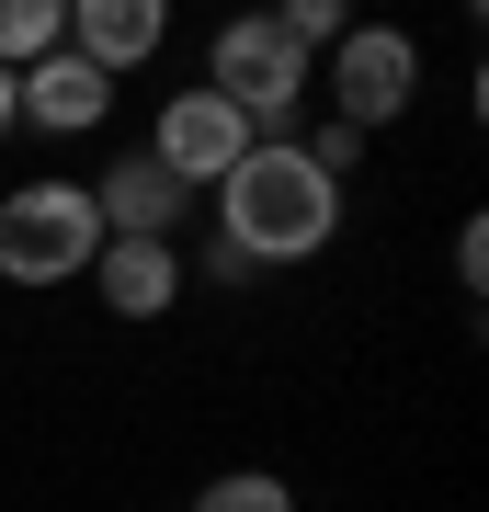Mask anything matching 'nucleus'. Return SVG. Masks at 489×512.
Segmentation results:
<instances>
[{
  "mask_svg": "<svg viewBox=\"0 0 489 512\" xmlns=\"http://www.w3.org/2000/svg\"><path fill=\"white\" fill-rule=\"evenodd\" d=\"M205 205H217V239L251 262V274L319 262L330 239H342V183H330V171H319L296 137H251V160H239Z\"/></svg>",
  "mask_w": 489,
  "mask_h": 512,
  "instance_id": "obj_1",
  "label": "nucleus"
},
{
  "mask_svg": "<svg viewBox=\"0 0 489 512\" xmlns=\"http://www.w3.org/2000/svg\"><path fill=\"white\" fill-rule=\"evenodd\" d=\"M205 92H217L251 137H296V114H308V57L273 35V12H228L217 35H205Z\"/></svg>",
  "mask_w": 489,
  "mask_h": 512,
  "instance_id": "obj_2",
  "label": "nucleus"
},
{
  "mask_svg": "<svg viewBox=\"0 0 489 512\" xmlns=\"http://www.w3.org/2000/svg\"><path fill=\"white\" fill-rule=\"evenodd\" d=\"M103 251L91 183H12L0 194V285H80Z\"/></svg>",
  "mask_w": 489,
  "mask_h": 512,
  "instance_id": "obj_3",
  "label": "nucleus"
},
{
  "mask_svg": "<svg viewBox=\"0 0 489 512\" xmlns=\"http://www.w3.org/2000/svg\"><path fill=\"white\" fill-rule=\"evenodd\" d=\"M410 103H421V46L399 23H353V35L330 46V114H342L353 137H387Z\"/></svg>",
  "mask_w": 489,
  "mask_h": 512,
  "instance_id": "obj_4",
  "label": "nucleus"
},
{
  "mask_svg": "<svg viewBox=\"0 0 489 512\" xmlns=\"http://www.w3.org/2000/svg\"><path fill=\"white\" fill-rule=\"evenodd\" d=\"M148 160H160L182 194H217L228 171L251 160V126H239V114H228V103L194 80V92H171L160 114H148Z\"/></svg>",
  "mask_w": 489,
  "mask_h": 512,
  "instance_id": "obj_5",
  "label": "nucleus"
},
{
  "mask_svg": "<svg viewBox=\"0 0 489 512\" xmlns=\"http://www.w3.org/2000/svg\"><path fill=\"white\" fill-rule=\"evenodd\" d=\"M194 205H205V194H182L148 148H126L114 171H91V217H103V239H171V251H182Z\"/></svg>",
  "mask_w": 489,
  "mask_h": 512,
  "instance_id": "obj_6",
  "label": "nucleus"
},
{
  "mask_svg": "<svg viewBox=\"0 0 489 512\" xmlns=\"http://www.w3.org/2000/svg\"><path fill=\"white\" fill-rule=\"evenodd\" d=\"M160 46H171V0H69V57H80V69L126 80Z\"/></svg>",
  "mask_w": 489,
  "mask_h": 512,
  "instance_id": "obj_7",
  "label": "nucleus"
},
{
  "mask_svg": "<svg viewBox=\"0 0 489 512\" xmlns=\"http://www.w3.org/2000/svg\"><path fill=\"white\" fill-rule=\"evenodd\" d=\"M80 285L103 296L114 319H171L182 308V251H171V239H103Z\"/></svg>",
  "mask_w": 489,
  "mask_h": 512,
  "instance_id": "obj_8",
  "label": "nucleus"
},
{
  "mask_svg": "<svg viewBox=\"0 0 489 512\" xmlns=\"http://www.w3.org/2000/svg\"><path fill=\"white\" fill-rule=\"evenodd\" d=\"M12 103H23V126H35V137H91V126L114 114V80L80 69V57L57 46V57H35V69L12 80Z\"/></svg>",
  "mask_w": 489,
  "mask_h": 512,
  "instance_id": "obj_9",
  "label": "nucleus"
},
{
  "mask_svg": "<svg viewBox=\"0 0 489 512\" xmlns=\"http://www.w3.org/2000/svg\"><path fill=\"white\" fill-rule=\"evenodd\" d=\"M69 46V0H0V69H35V57H57Z\"/></svg>",
  "mask_w": 489,
  "mask_h": 512,
  "instance_id": "obj_10",
  "label": "nucleus"
},
{
  "mask_svg": "<svg viewBox=\"0 0 489 512\" xmlns=\"http://www.w3.org/2000/svg\"><path fill=\"white\" fill-rule=\"evenodd\" d=\"M194 512H296V490H285L273 467H228V478L194 490Z\"/></svg>",
  "mask_w": 489,
  "mask_h": 512,
  "instance_id": "obj_11",
  "label": "nucleus"
},
{
  "mask_svg": "<svg viewBox=\"0 0 489 512\" xmlns=\"http://www.w3.org/2000/svg\"><path fill=\"white\" fill-rule=\"evenodd\" d=\"M296 148H308V160L330 171V183H353V171H364V148H376V137H353V126H342V114H319V126H308V137H296Z\"/></svg>",
  "mask_w": 489,
  "mask_h": 512,
  "instance_id": "obj_12",
  "label": "nucleus"
},
{
  "mask_svg": "<svg viewBox=\"0 0 489 512\" xmlns=\"http://www.w3.org/2000/svg\"><path fill=\"white\" fill-rule=\"evenodd\" d=\"M194 274H205V285H251V262H239V251H228V239H217V228H205V251H194V262H182V285H194Z\"/></svg>",
  "mask_w": 489,
  "mask_h": 512,
  "instance_id": "obj_13",
  "label": "nucleus"
},
{
  "mask_svg": "<svg viewBox=\"0 0 489 512\" xmlns=\"http://www.w3.org/2000/svg\"><path fill=\"white\" fill-rule=\"evenodd\" d=\"M455 285H467V296L489 285V228H478V217H467V228H455Z\"/></svg>",
  "mask_w": 489,
  "mask_h": 512,
  "instance_id": "obj_14",
  "label": "nucleus"
},
{
  "mask_svg": "<svg viewBox=\"0 0 489 512\" xmlns=\"http://www.w3.org/2000/svg\"><path fill=\"white\" fill-rule=\"evenodd\" d=\"M23 126V103H12V69H0V137H12Z\"/></svg>",
  "mask_w": 489,
  "mask_h": 512,
  "instance_id": "obj_15",
  "label": "nucleus"
}]
</instances>
